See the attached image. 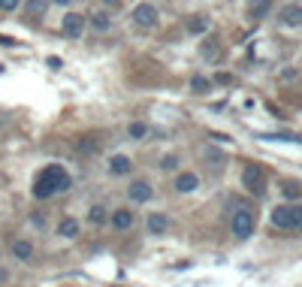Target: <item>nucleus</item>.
I'll return each instance as SVG.
<instances>
[{
    "mask_svg": "<svg viewBox=\"0 0 302 287\" xmlns=\"http://www.w3.org/2000/svg\"><path fill=\"white\" fill-rule=\"evenodd\" d=\"M69 175L64 166H58V163H52V166H45L42 172H39V179H36L34 185V196L36 200H45V196H52V193H64L69 191Z\"/></svg>",
    "mask_w": 302,
    "mask_h": 287,
    "instance_id": "1",
    "label": "nucleus"
},
{
    "mask_svg": "<svg viewBox=\"0 0 302 287\" xmlns=\"http://www.w3.org/2000/svg\"><path fill=\"white\" fill-rule=\"evenodd\" d=\"M242 185L251 193H263V185H266V175H263V166L260 163H248L242 169Z\"/></svg>",
    "mask_w": 302,
    "mask_h": 287,
    "instance_id": "2",
    "label": "nucleus"
},
{
    "mask_svg": "<svg viewBox=\"0 0 302 287\" xmlns=\"http://www.w3.org/2000/svg\"><path fill=\"white\" fill-rule=\"evenodd\" d=\"M251 233H254V212H251V209H239L233 215V236L248 239Z\"/></svg>",
    "mask_w": 302,
    "mask_h": 287,
    "instance_id": "3",
    "label": "nucleus"
},
{
    "mask_svg": "<svg viewBox=\"0 0 302 287\" xmlns=\"http://www.w3.org/2000/svg\"><path fill=\"white\" fill-rule=\"evenodd\" d=\"M272 224L278 230H293V224H296V206H278V209H272Z\"/></svg>",
    "mask_w": 302,
    "mask_h": 287,
    "instance_id": "4",
    "label": "nucleus"
},
{
    "mask_svg": "<svg viewBox=\"0 0 302 287\" xmlns=\"http://www.w3.org/2000/svg\"><path fill=\"white\" fill-rule=\"evenodd\" d=\"M133 21L139 28H157V9H154V3H139L133 9Z\"/></svg>",
    "mask_w": 302,
    "mask_h": 287,
    "instance_id": "5",
    "label": "nucleus"
},
{
    "mask_svg": "<svg viewBox=\"0 0 302 287\" xmlns=\"http://www.w3.org/2000/svg\"><path fill=\"white\" fill-rule=\"evenodd\" d=\"M82 31H85V18H82L79 12L64 15V33H67V36H82Z\"/></svg>",
    "mask_w": 302,
    "mask_h": 287,
    "instance_id": "6",
    "label": "nucleus"
},
{
    "mask_svg": "<svg viewBox=\"0 0 302 287\" xmlns=\"http://www.w3.org/2000/svg\"><path fill=\"white\" fill-rule=\"evenodd\" d=\"M169 230V218L164 212H154V215H148V233L151 236H164Z\"/></svg>",
    "mask_w": 302,
    "mask_h": 287,
    "instance_id": "7",
    "label": "nucleus"
},
{
    "mask_svg": "<svg viewBox=\"0 0 302 287\" xmlns=\"http://www.w3.org/2000/svg\"><path fill=\"white\" fill-rule=\"evenodd\" d=\"M127 193H130L133 203H148V200H151V185H148V182H133V185L127 188Z\"/></svg>",
    "mask_w": 302,
    "mask_h": 287,
    "instance_id": "8",
    "label": "nucleus"
},
{
    "mask_svg": "<svg viewBox=\"0 0 302 287\" xmlns=\"http://www.w3.org/2000/svg\"><path fill=\"white\" fill-rule=\"evenodd\" d=\"M200 188V179L194 175V172H181L178 179H175V191L178 193H191V191H197Z\"/></svg>",
    "mask_w": 302,
    "mask_h": 287,
    "instance_id": "9",
    "label": "nucleus"
},
{
    "mask_svg": "<svg viewBox=\"0 0 302 287\" xmlns=\"http://www.w3.org/2000/svg\"><path fill=\"white\" fill-rule=\"evenodd\" d=\"M130 166H133V163H130V158H124V154H115V158L109 160V172H112V175H127Z\"/></svg>",
    "mask_w": 302,
    "mask_h": 287,
    "instance_id": "10",
    "label": "nucleus"
},
{
    "mask_svg": "<svg viewBox=\"0 0 302 287\" xmlns=\"http://www.w3.org/2000/svg\"><path fill=\"white\" fill-rule=\"evenodd\" d=\"M281 21L290 25V28H299L302 25V6H287V9L281 12Z\"/></svg>",
    "mask_w": 302,
    "mask_h": 287,
    "instance_id": "11",
    "label": "nucleus"
},
{
    "mask_svg": "<svg viewBox=\"0 0 302 287\" xmlns=\"http://www.w3.org/2000/svg\"><path fill=\"white\" fill-rule=\"evenodd\" d=\"M112 224H115V230H130V227H133V212L118 209V212L112 215Z\"/></svg>",
    "mask_w": 302,
    "mask_h": 287,
    "instance_id": "12",
    "label": "nucleus"
},
{
    "mask_svg": "<svg viewBox=\"0 0 302 287\" xmlns=\"http://www.w3.org/2000/svg\"><path fill=\"white\" fill-rule=\"evenodd\" d=\"M45 9H49V0H28V3H25V12H28L31 18H42Z\"/></svg>",
    "mask_w": 302,
    "mask_h": 287,
    "instance_id": "13",
    "label": "nucleus"
},
{
    "mask_svg": "<svg viewBox=\"0 0 302 287\" xmlns=\"http://www.w3.org/2000/svg\"><path fill=\"white\" fill-rule=\"evenodd\" d=\"M58 236H64V239L79 236V221H76V218H64V221L58 224Z\"/></svg>",
    "mask_w": 302,
    "mask_h": 287,
    "instance_id": "14",
    "label": "nucleus"
},
{
    "mask_svg": "<svg viewBox=\"0 0 302 287\" xmlns=\"http://www.w3.org/2000/svg\"><path fill=\"white\" fill-rule=\"evenodd\" d=\"M12 254L18 257V260H31V257H34V245L25 242V239H18V242L12 245Z\"/></svg>",
    "mask_w": 302,
    "mask_h": 287,
    "instance_id": "15",
    "label": "nucleus"
},
{
    "mask_svg": "<svg viewBox=\"0 0 302 287\" xmlns=\"http://www.w3.org/2000/svg\"><path fill=\"white\" fill-rule=\"evenodd\" d=\"M248 12H251V18H263L269 12V0H251L248 3Z\"/></svg>",
    "mask_w": 302,
    "mask_h": 287,
    "instance_id": "16",
    "label": "nucleus"
},
{
    "mask_svg": "<svg viewBox=\"0 0 302 287\" xmlns=\"http://www.w3.org/2000/svg\"><path fill=\"white\" fill-rule=\"evenodd\" d=\"M205 28H208V21H205L202 15H194V18L188 21V31L191 33H205Z\"/></svg>",
    "mask_w": 302,
    "mask_h": 287,
    "instance_id": "17",
    "label": "nucleus"
},
{
    "mask_svg": "<svg viewBox=\"0 0 302 287\" xmlns=\"http://www.w3.org/2000/svg\"><path fill=\"white\" fill-rule=\"evenodd\" d=\"M91 25H94V31H109V15L106 12H97V15H91Z\"/></svg>",
    "mask_w": 302,
    "mask_h": 287,
    "instance_id": "18",
    "label": "nucleus"
},
{
    "mask_svg": "<svg viewBox=\"0 0 302 287\" xmlns=\"http://www.w3.org/2000/svg\"><path fill=\"white\" fill-rule=\"evenodd\" d=\"M88 218H91L94 224H103L106 221V209H103V206H94V209L88 212Z\"/></svg>",
    "mask_w": 302,
    "mask_h": 287,
    "instance_id": "19",
    "label": "nucleus"
},
{
    "mask_svg": "<svg viewBox=\"0 0 302 287\" xmlns=\"http://www.w3.org/2000/svg\"><path fill=\"white\" fill-rule=\"evenodd\" d=\"M191 88H194L197 94H202V91H208V79H202V76H194V82H191Z\"/></svg>",
    "mask_w": 302,
    "mask_h": 287,
    "instance_id": "20",
    "label": "nucleus"
},
{
    "mask_svg": "<svg viewBox=\"0 0 302 287\" xmlns=\"http://www.w3.org/2000/svg\"><path fill=\"white\" fill-rule=\"evenodd\" d=\"M145 133H148V127H145V124H139V121H136V124H130V136H133V139H142Z\"/></svg>",
    "mask_w": 302,
    "mask_h": 287,
    "instance_id": "21",
    "label": "nucleus"
},
{
    "mask_svg": "<svg viewBox=\"0 0 302 287\" xmlns=\"http://www.w3.org/2000/svg\"><path fill=\"white\" fill-rule=\"evenodd\" d=\"M18 3H21V0H0V9H3V12H12V9H18Z\"/></svg>",
    "mask_w": 302,
    "mask_h": 287,
    "instance_id": "22",
    "label": "nucleus"
},
{
    "mask_svg": "<svg viewBox=\"0 0 302 287\" xmlns=\"http://www.w3.org/2000/svg\"><path fill=\"white\" fill-rule=\"evenodd\" d=\"M299 185H284V196H290V200H296L299 196Z\"/></svg>",
    "mask_w": 302,
    "mask_h": 287,
    "instance_id": "23",
    "label": "nucleus"
},
{
    "mask_svg": "<svg viewBox=\"0 0 302 287\" xmlns=\"http://www.w3.org/2000/svg\"><path fill=\"white\" fill-rule=\"evenodd\" d=\"M160 166H164V169H175V166H178V158H175V154H167Z\"/></svg>",
    "mask_w": 302,
    "mask_h": 287,
    "instance_id": "24",
    "label": "nucleus"
},
{
    "mask_svg": "<svg viewBox=\"0 0 302 287\" xmlns=\"http://www.w3.org/2000/svg\"><path fill=\"white\" fill-rule=\"evenodd\" d=\"M293 230L302 233V206H296V224H293Z\"/></svg>",
    "mask_w": 302,
    "mask_h": 287,
    "instance_id": "25",
    "label": "nucleus"
},
{
    "mask_svg": "<svg viewBox=\"0 0 302 287\" xmlns=\"http://www.w3.org/2000/svg\"><path fill=\"white\" fill-rule=\"evenodd\" d=\"M52 3H61V6H64V3H69V0H52Z\"/></svg>",
    "mask_w": 302,
    "mask_h": 287,
    "instance_id": "26",
    "label": "nucleus"
},
{
    "mask_svg": "<svg viewBox=\"0 0 302 287\" xmlns=\"http://www.w3.org/2000/svg\"><path fill=\"white\" fill-rule=\"evenodd\" d=\"M106 3H115V0H106Z\"/></svg>",
    "mask_w": 302,
    "mask_h": 287,
    "instance_id": "27",
    "label": "nucleus"
}]
</instances>
